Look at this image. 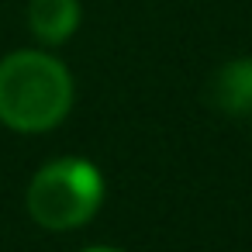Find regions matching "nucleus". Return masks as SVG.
<instances>
[{
  "label": "nucleus",
  "instance_id": "nucleus-5",
  "mask_svg": "<svg viewBox=\"0 0 252 252\" xmlns=\"http://www.w3.org/2000/svg\"><path fill=\"white\" fill-rule=\"evenodd\" d=\"M83 252H121V249H107V245H94V249H83Z\"/></svg>",
  "mask_w": 252,
  "mask_h": 252
},
{
  "label": "nucleus",
  "instance_id": "nucleus-1",
  "mask_svg": "<svg viewBox=\"0 0 252 252\" xmlns=\"http://www.w3.org/2000/svg\"><path fill=\"white\" fill-rule=\"evenodd\" d=\"M73 107L69 69L35 49L0 59V121L14 131H49Z\"/></svg>",
  "mask_w": 252,
  "mask_h": 252
},
{
  "label": "nucleus",
  "instance_id": "nucleus-3",
  "mask_svg": "<svg viewBox=\"0 0 252 252\" xmlns=\"http://www.w3.org/2000/svg\"><path fill=\"white\" fill-rule=\"evenodd\" d=\"M207 100L221 114H231V118L252 114V59L249 56H238V59L224 63L211 76Z\"/></svg>",
  "mask_w": 252,
  "mask_h": 252
},
{
  "label": "nucleus",
  "instance_id": "nucleus-2",
  "mask_svg": "<svg viewBox=\"0 0 252 252\" xmlns=\"http://www.w3.org/2000/svg\"><path fill=\"white\" fill-rule=\"evenodd\" d=\"M104 204V176L94 162L66 156L52 159L28 183V214L49 231L87 224Z\"/></svg>",
  "mask_w": 252,
  "mask_h": 252
},
{
  "label": "nucleus",
  "instance_id": "nucleus-4",
  "mask_svg": "<svg viewBox=\"0 0 252 252\" xmlns=\"http://www.w3.org/2000/svg\"><path fill=\"white\" fill-rule=\"evenodd\" d=\"M28 25L38 42L63 45L80 28V0H32L28 4Z\"/></svg>",
  "mask_w": 252,
  "mask_h": 252
}]
</instances>
